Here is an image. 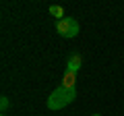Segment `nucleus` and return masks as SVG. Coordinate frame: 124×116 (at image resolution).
<instances>
[{
  "label": "nucleus",
  "instance_id": "1",
  "mask_svg": "<svg viewBox=\"0 0 124 116\" xmlns=\"http://www.w3.org/2000/svg\"><path fill=\"white\" fill-rule=\"evenodd\" d=\"M77 99V89H66V87H56V89L50 93L48 102H46V106L50 108V110H62V108H66L68 104H72Z\"/></svg>",
  "mask_w": 124,
  "mask_h": 116
},
{
  "label": "nucleus",
  "instance_id": "2",
  "mask_svg": "<svg viewBox=\"0 0 124 116\" xmlns=\"http://www.w3.org/2000/svg\"><path fill=\"white\" fill-rule=\"evenodd\" d=\"M56 31L60 33L62 37H66V40L77 37V35H79V21L72 19V17H64L62 21L56 23Z\"/></svg>",
  "mask_w": 124,
  "mask_h": 116
},
{
  "label": "nucleus",
  "instance_id": "3",
  "mask_svg": "<svg viewBox=\"0 0 124 116\" xmlns=\"http://www.w3.org/2000/svg\"><path fill=\"white\" fill-rule=\"evenodd\" d=\"M81 64H83V60H81L79 54H70V58H68V62H66V71L77 75V73H79V68H81Z\"/></svg>",
  "mask_w": 124,
  "mask_h": 116
},
{
  "label": "nucleus",
  "instance_id": "4",
  "mask_svg": "<svg viewBox=\"0 0 124 116\" xmlns=\"http://www.w3.org/2000/svg\"><path fill=\"white\" fill-rule=\"evenodd\" d=\"M62 87H66V89H77V75L75 73L64 71V75H62Z\"/></svg>",
  "mask_w": 124,
  "mask_h": 116
},
{
  "label": "nucleus",
  "instance_id": "5",
  "mask_svg": "<svg viewBox=\"0 0 124 116\" xmlns=\"http://www.w3.org/2000/svg\"><path fill=\"white\" fill-rule=\"evenodd\" d=\"M50 15H52V17H56L58 21H62V19H64V8H62V6H58V4H52V6H50Z\"/></svg>",
  "mask_w": 124,
  "mask_h": 116
},
{
  "label": "nucleus",
  "instance_id": "6",
  "mask_svg": "<svg viewBox=\"0 0 124 116\" xmlns=\"http://www.w3.org/2000/svg\"><path fill=\"white\" fill-rule=\"evenodd\" d=\"M10 106V102H8V98H6V95H2V98H0V108H2V110H6V108Z\"/></svg>",
  "mask_w": 124,
  "mask_h": 116
},
{
  "label": "nucleus",
  "instance_id": "7",
  "mask_svg": "<svg viewBox=\"0 0 124 116\" xmlns=\"http://www.w3.org/2000/svg\"><path fill=\"white\" fill-rule=\"evenodd\" d=\"M93 116H101V114H93Z\"/></svg>",
  "mask_w": 124,
  "mask_h": 116
}]
</instances>
